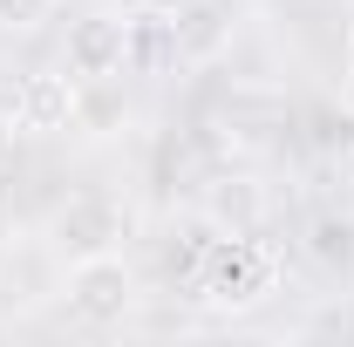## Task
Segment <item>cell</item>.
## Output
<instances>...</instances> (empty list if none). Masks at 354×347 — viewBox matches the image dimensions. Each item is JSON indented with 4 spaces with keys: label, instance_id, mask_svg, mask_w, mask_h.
<instances>
[{
    "label": "cell",
    "instance_id": "2",
    "mask_svg": "<svg viewBox=\"0 0 354 347\" xmlns=\"http://www.w3.org/2000/svg\"><path fill=\"white\" fill-rule=\"evenodd\" d=\"M266 286H272V259L252 245V232H218L212 259H205V279H198V300L252 306V300H266Z\"/></svg>",
    "mask_w": 354,
    "mask_h": 347
},
{
    "label": "cell",
    "instance_id": "1",
    "mask_svg": "<svg viewBox=\"0 0 354 347\" xmlns=\"http://www.w3.org/2000/svg\"><path fill=\"white\" fill-rule=\"evenodd\" d=\"M136 306V272L123 265V252H95V259L68 265V313L82 327H123Z\"/></svg>",
    "mask_w": 354,
    "mask_h": 347
},
{
    "label": "cell",
    "instance_id": "7",
    "mask_svg": "<svg viewBox=\"0 0 354 347\" xmlns=\"http://www.w3.org/2000/svg\"><path fill=\"white\" fill-rule=\"evenodd\" d=\"M307 259L327 272V279H341V272H354V212H313L307 218Z\"/></svg>",
    "mask_w": 354,
    "mask_h": 347
},
{
    "label": "cell",
    "instance_id": "4",
    "mask_svg": "<svg viewBox=\"0 0 354 347\" xmlns=\"http://www.w3.org/2000/svg\"><path fill=\"white\" fill-rule=\"evenodd\" d=\"M75 82H109V75H123L130 68V21H116V14H88L68 28V62H62Z\"/></svg>",
    "mask_w": 354,
    "mask_h": 347
},
{
    "label": "cell",
    "instance_id": "6",
    "mask_svg": "<svg viewBox=\"0 0 354 347\" xmlns=\"http://www.w3.org/2000/svg\"><path fill=\"white\" fill-rule=\"evenodd\" d=\"M177 28V62H212L225 41H232V7L225 0H191L171 14Z\"/></svg>",
    "mask_w": 354,
    "mask_h": 347
},
{
    "label": "cell",
    "instance_id": "9",
    "mask_svg": "<svg viewBox=\"0 0 354 347\" xmlns=\"http://www.w3.org/2000/svg\"><path fill=\"white\" fill-rule=\"evenodd\" d=\"M212 225H191V232H177L171 245H164V272H171V286L184 293H198V279H205V259H212Z\"/></svg>",
    "mask_w": 354,
    "mask_h": 347
},
{
    "label": "cell",
    "instance_id": "12",
    "mask_svg": "<svg viewBox=\"0 0 354 347\" xmlns=\"http://www.w3.org/2000/svg\"><path fill=\"white\" fill-rule=\"evenodd\" d=\"M218 225H232V232H252V218H259V198H252V184H239V191H218Z\"/></svg>",
    "mask_w": 354,
    "mask_h": 347
},
{
    "label": "cell",
    "instance_id": "8",
    "mask_svg": "<svg viewBox=\"0 0 354 347\" xmlns=\"http://www.w3.org/2000/svg\"><path fill=\"white\" fill-rule=\"evenodd\" d=\"M177 62V28H171V14H136L130 21V68L136 75H150V68H171Z\"/></svg>",
    "mask_w": 354,
    "mask_h": 347
},
{
    "label": "cell",
    "instance_id": "5",
    "mask_svg": "<svg viewBox=\"0 0 354 347\" xmlns=\"http://www.w3.org/2000/svg\"><path fill=\"white\" fill-rule=\"evenodd\" d=\"M75 95H82V82L68 75V68H35L28 82H21V95H14V123L21 130H75Z\"/></svg>",
    "mask_w": 354,
    "mask_h": 347
},
{
    "label": "cell",
    "instance_id": "15",
    "mask_svg": "<svg viewBox=\"0 0 354 347\" xmlns=\"http://www.w3.org/2000/svg\"><path fill=\"white\" fill-rule=\"evenodd\" d=\"M150 14H177V7H191V0H143Z\"/></svg>",
    "mask_w": 354,
    "mask_h": 347
},
{
    "label": "cell",
    "instance_id": "10",
    "mask_svg": "<svg viewBox=\"0 0 354 347\" xmlns=\"http://www.w3.org/2000/svg\"><path fill=\"white\" fill-rule=\"evenodd\" d=\"M313 150H327V157H354V109L320 102V109H313Z\"/></svg>",
    "mask_w": 354,
    "mask_h": 347
},
{
    "label": "cell",
    "instance_id": "3",
    "mask_svg": "<svg viewBox=\"0 0 354 347\" xmlns=\"http://www.w3.org/2000/svg\"><path fill=\"white\" fill-rule=\"evenodd\" d=\"M55 245L68 252V259H95V252H116L123 238H130V212L116 205V198H102V191H75L62 212H55Z\"/></svg>",
    "mask_w": 354,
    "mask_h": 347
},
{
    "label": "cell",
    "instance_id": "13",
    "mask_svg": "<svg viewBox=\"0 0 354 347\" xmlns=\"http://www.w3.org/2000/svg\"><path fill=\"white\" fill-rule=\"evenodd\" d=\"M14 136H21V123H14V109H0V171H7V157H14Z\"/></svg>",
    "mask_w": 354,
    "mask_h": 347
},
{
    "label": "cell",
    "instance_id": "11",
    "mask_svg": "<svg viewBox=\"0 0 354 347\" xmlns=\"http://www.w3.org/2000/svg\"><path fill=\"white\" fill-rule=\"evenodd\" d=\"M55 7L62 0H0V35H35L55 21Z\"/></svg>",
    "mask_w": 354,
    "mask_h": 347
},
{
    "label": "cell",
    "instance_id": "14",
    "mask_svg": "<svg viewBox=\"0 0 354 347\" xmlns=\"http://www.w3.org/2000/svg\"><path fill=\"white\" fill-rule=\"evenodd\" d=\"M341 75H348V88H354V28H348V41H341Z\"/></svg>",
    "mask_w": 354,
    "mask_h": 347
}]
</instances>
